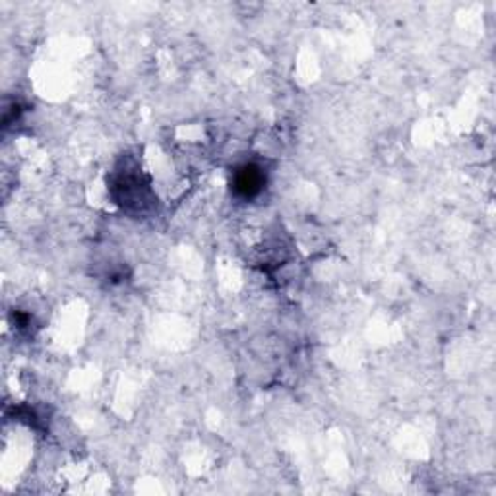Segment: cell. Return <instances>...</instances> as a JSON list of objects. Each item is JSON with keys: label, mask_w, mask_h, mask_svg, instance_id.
Listing matches in <instances>:
<instances>
[{"label": "cell", "mask_w": 496, "mask_h": 496, "mask_svg": "<svg viewBox=\"0 0 496 496\" xmlns=\"http://www.w3.org/2000/svg\"><path fill=\"white\" fill-rule=\"evenodd\" d=\"M264 184H266V173L256 163H247L239 167L233 175V181H231V189L233 194L240 200H252L256 198L262 191Z\"/></svg>", "instance_id": "1"}]
</instances>
